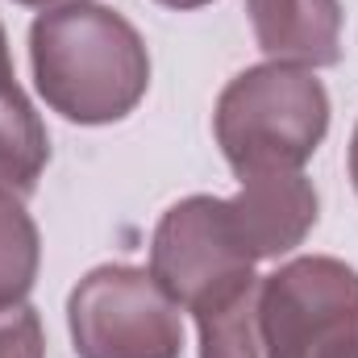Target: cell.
<instances>
[{
  "mask_svg": "<svg viewBox=\"0 0 358 358\" xmlns=\"http://www.w3.org/2000/svg\"><path fill=\"white\" fill-rule=\"evenodd\" d=\"M34 88L76 125L125 121L150 88V50L134 21L108 4L46 8L29 25Z\"/></svg>",
  "mask_w": 358,
  "mask_h": 358,
  "instance_id": "1",
  "label": "cell"
},
{
  "mask_svg": "<svg viewBox=\"0 0 358 358\" xmlns=\"http://www.w3.org/2000/svg\"><path fill=\"white\" fill-rule=\"evenodd\" d=\"M213 134L238 179L300 171L329 134V92L308 67H246L217 96Z\"/></svg>",
  "mask_w": 358,
  "mask_h": 358,
  "instance_id": "2",
  "label": "cell"
},
{
  "mask_svg": "<svg viewBox=\"0 0 358 358\" xmlns=\"http://www.w3.org/2000/svg\"><path fill=\"white\" fill-rule=\"evenodd\" d=\"M259 342L267 358H358V271L304 255L263 275Z\"/></svg>",
  "mask_w": 358,
  "mask_h": 358,
  "instance_id": "3",
  "label": "cell"
},
{
  "mask_svg": "<svg viewBox=\"0 0 358 358\" xmlns=\"http://www.w3.org/2000/svg\"><path fill=\"white\" fill-rule=\"evenodd\" d=\"M67 329L80 358H183L179 304L146 267H92L67 296Z\"/></svg>",
  "mask_w": 358,
  "mask_h": 358,
  "instance_id": "4",
  "label": "cell"
},
{
  "mask_svg": "<svg viewBox=\"0 0 358 358\" xmlns=\"http://www.w3.org/2000/svg\"><path fill=\"white\" fill-rule=\"evenodd\" d=\"M150 275L192 317L259 279L234 238L221 196H183L159 217L150 238Z\"/></svg>",
  "mask_w": 358,
  "mask_h": 358,
  "instance_id": "5",
  "label": "cell"
},
{
  "mask_svg": "<svg viewBox=\"0 0 358 358\" xmlns=\"http://www.w3.org/2000/svg\"><path fill=\"white\" fill-rule=\"evenodd\" d=\"M234 238L250 263L292 255L317 225L321 200L304 171H267L242 179L238 196L225 200Z\"/></svg>",
  "mask_w": 358,
  "mask_h": 358,
  "instance_id": "6",
  "label": "cell"
},
{
  "mask_svg": "<svg viewBox=\"0 0 358 358\" xmlns=\"http://www.w3.org/2000/svg\"><path fill=\"white\" fill-rule=\"evenodd\" d=\"M250 29L271 63L338 67L342 63V4L338 0H246Z\"/></svg>",
  "mask_w": 358,
  "mask_h": 358,
  "instance_id": "7",
  "label": "cell"
},
{
  "mask_svg": "<svg viewBox=\"0 0 358 358\" xmlns=\"http://www.w3.org/2000/svg\"><path fill=\"white\" fill-rule=\"evenodd\" d=\"M46 163H50L46 125L17 84L0 96V192L17 200L34 196Z\"/></svg>",
  "mask_w": 358,
  "mask_h": 358,
  "instance_id": "8",
  "label": "cell"
},
{
  "mask_svg": "<svg viewBox=\"0 0 358 358\" xmlns=\"http://www.w3.org/2000/svg\"><path fill=\"white\" fill-rule=\"evenodd\" d=\"M259 283L263 275L250 287H242L238 296L196 313L200 358H267L259 342Z\"/></svg>",
  "mask_w": 358,
  "mask_h": 358,
  "instance_id": "9",
  "label": "cell"
},
{
  "mask_svg": "<svg viewBox=\"0 0 358 358\" xmlns=\"http://www.w3.org/2000/svg\"><path fill=\"white\" fill-rule=\"evenodd\" d=\"M42 267V238L17 196L0 192V308L21 304Z\"/></svg>",
  "mask_w": 358,
  "mask_h": 358,
  "instance_id": "10",
  "label": "cell"
},
{
  "mask_svg": "<svg viewBox=\"0 0 358 358\" xmlns=\"http://www.w3.org/2000/svg\"><path fill=\"white\" fill-rule=\"evenodd\" d=\"M0 358H46V329L34 304L0 308Z\"/></svg>",
  "mask_w": 358,
  "mask_h": 358,
  "instance_id": "11",
  "label": "cell"
},
{
  "mask_svg": "<svg viewBox=\"0 0 358 358\" xmlns=\"http://www.w3.org/2000/svg\"><path fill=\"white\" fill-rule=\"evenodd\" d=\"M8 88H17V76H13V59H8V38H4V25H0V96Z\"/></svg>",
  "mask_w": 358,
  "mask_h": 358,
  "instance_id": "12",
  "label": "cell"
},
{
  "mask_svg": "<svg viewBox=\"0 0 358 358\" xmlns=\"http://www.w3.org/2000/svg\"><path fill=\"white\" fill-rule=\"evenodd\" d=\"M13 4H25V8H67V4H88V0H13Z\"/></svg>",
  "mask_w": 358,
  "mask_h": 358,
  "instance_id": "13",
  "label": "cell"
},
{
  "mask_svg": "<svg viewBox=\"0 0 358 358\" xmlns=\"http://www.w3.org/2000/svg\"><path fill=\"white\" fill-rule=\"evenodd\" d=\"M155 4L176 8V13H192V8H204V4H213V0H155Z\"/></svg>",
  "mask_w": 358,
  "mask_h": 358,
  "instance_id": "14",
  "label": "cell"
},
{
  "mask_svg": "<svg viewBox=\"0 0 358 358\" xmlns=\"http://www.w3.org/2000/svg\"><path fill=\"white\" fill-rule=\"evenodd\" d=\"M350 179H355V192H358V125L350 134Z\"/></svg>",
  "mask_w": 358,
  "mask_h": 358,
  "instance_id": "15",
  "label": "cell"
}]
</instances>
